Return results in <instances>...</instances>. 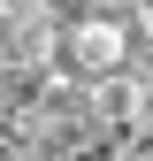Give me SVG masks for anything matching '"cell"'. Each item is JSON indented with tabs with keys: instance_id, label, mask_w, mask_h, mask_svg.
<instances>
[{
	"instance_id": "cell-1",
	"label": "cell",
	"mask_w": 153,
	"mask_h": 161,
	"mask_svg": "<svg viewBox=\"0 0 153 161\" xmlns=\"http://www.w3.org/2000/svg\"><path fill=\"white\" fill-rule=\"evenodd\" d=\"M130 54H138V31L115 8H92V15H76V23H61V69H76L84 85L107 77V69H123Z\"/></svg>"
},
{
	"instance_id": "cell-2",
	"label": "cell",
	"mask_w": 153,
	"mask_h": 161,
	"mask_svg": "<svg viewBox=\"0 0 153 161\" xmlns=\"http://www.w3.org/2000/svg\"><path fill=\"white\" fill-rule=\"evenodd\" d=\"M130 31H138V54H145V69H153V8H138V23H130Z\"/></svg>"
},
{
	"instance_id": "cell-3",
	"label": "cell",
	"mask_w": 153,
	"mask_h": 161,
	"mask_svg": "<svg viewBox=\"0 0 153 161\" xmlns=\"http://www.w3.org/2000/svg\"><path fill=\"white\" fill-rule=\"evenodd\" d=\"M138 8H153V0H130V15H138Z\"/></svg>"
}]
</instances>
